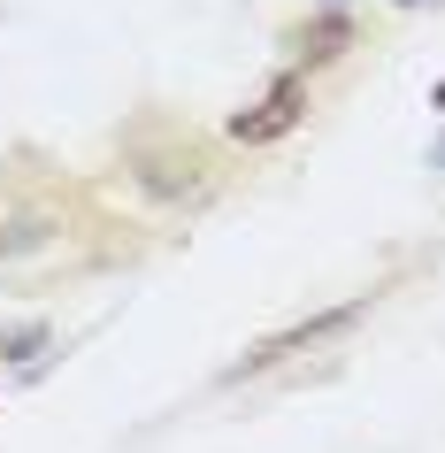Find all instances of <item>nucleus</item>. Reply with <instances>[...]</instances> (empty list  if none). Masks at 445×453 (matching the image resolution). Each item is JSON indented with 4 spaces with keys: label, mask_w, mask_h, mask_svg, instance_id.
<instances>
[{
    "label": "nucleus",
    "mask_w": 445,
    "mask_h": 453,
    "mask_svg": "<svg viewBox=\"0 0 445 453\" xmlns=\"http://www.w3.org/2000/svg\"><path fill=\"white\" fill-rule=\"evenodd\" d=\"M346 47H353V24H346V16H315V24L292 31V54H300V62H338Z\"/></svg>",
    "instance_id": "obj_3"
},
{
    "label": "nucleus",
    "mask_w": 445,
    "mask_h": 453,
    "mask_svg": "<svg viewBox=\"0 0 445 453\" xmlns=\"http://www.w3.org/2000/svg\"><path fill=\"white\" fill-rule=\"evenodd\" d=\"M438 169H445V139H438Z\"/></svg>",
    "instance_id": "obj_5"
},
{
    "label": "nucleus",
    "mask_w": 445,
    "mask_h": 453,
    "mask_svg": "<svg viewBox=\"0 0 445 453\" xmlns=\"http://www.w3.org/2000/svg\"><path fill=\"white\" fill-rule=\"evenodd\" d=\"M361 308H369V300H346V308H330V315H307V323H292V331H277V338H261V346H246V354L231 361V377H254V369H277L284 354H307V346H323V338L353 331V323H361Z\"/></svg>",
    "instance_id": "obj_1"
},
{
    "label": "nucleus",
    "mask_w": 445,
    "mask_h": 453,
    "mask_svg": "<svg viewBox=\"0 0 445 453\" xmlns=\"http://www.w3.org/2000/svg\"><path fill=\"white\" fill-rule=\"evenodd\" d=\"M300 123H307V77H277V85L261 93V108L231 116V139L238 146H277L284 131H300Z\"/></svg>",
    "instance_id": "obj_2"
},
{
    "label": "nucleus",
    "mask_w": 445,
    "mask_h": 453,
    "mask_svg": "<svg viewBox=\"0 0 445 453\" xmlns=\"http://www.w3.org/2000/svg\"><path fill=\"white\" fill-rule=\"evenodd\" d=\"M399 8H415V0H399Z\"/></svg>",
    "instance_id": "obj_6"
},
{
    "label": "nucleus",
    "mask_w": 445,
    "mask_h": 453,
    "mask_svg": "<svg viewBox=\"0 0 445 453\" xmlns=\"http://www.w3.org/2000/svg\"><path fill=\"white\" fill-rule=\"evenodd\" d=\"M39 346H47V323H24V331H8V338H0V354H8V361H31Z\"/></svg>",
    "instance_id": "obj_4"
}]
</instances>
